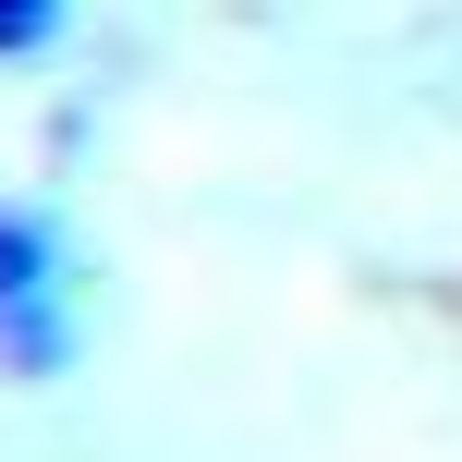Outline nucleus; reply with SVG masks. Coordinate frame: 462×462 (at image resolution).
<instances>
[{
    "mask_svg": "<svg viewBox=\"0 0 462 462\" xmlns=\"http://www.w3.org/2000/svg\"><path fill=\"white\" fill-rule=\"evenodd\" d=\"M61 13L73 0H0V61H37V49L61 37Z\"/></svg>",
    "mask_w": 462,
    "mask_h": 462,
    "instance_id": "2",
    "label": "nucleus"
},
{
    "mask_svg": "<svg viewBox=\"0 0 462 462\" xmlns=\"http://www.w3.org/2000/svg\"><path fill=\"white\" fill-rule=\"evenodd\" d=\"M73 365V268L49 219L0 208V377H61Z\"/></svg>",
    "mask_w": 462,
    "mask_h": 462,
    "instance_id": "1",
    "label": "nucleus"
}]
</instances>
